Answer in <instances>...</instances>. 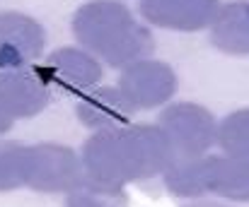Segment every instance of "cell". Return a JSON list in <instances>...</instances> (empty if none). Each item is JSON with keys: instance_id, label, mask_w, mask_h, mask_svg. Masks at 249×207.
Here are the masks:
<instances>
[{"instance_id": "13", "label": "cell", "mask_w": 249, "mask_h": 207, "mask_svg": "<svg viewBox=\"0 0 249 207\" xmlns=\"http://www.w3.org/2000/svg\"><path fill=\"white\" fill-rule=\"evenodd\" d=\"M208 171H211V157L177 159L167 166L165 186L179 198L198 200L208 195Z\"/></svg>"}, {"instance_id": "15", "label": "cell", "mask_w": 249, "mask_h": 207, "mask_svg": "<svg viewBox=\"0 0 249 207\" xmlns=\"http://www.w3.org/2000/svg\"><path fill=\"white\" fill-rule=\"evenodd\" d=\"M66 207H128L124 188H107L83 181L75 191L68 193Z\"/></svg>"}, {"instance_id": "4", "label": "cell", "mask_w": 249, "mask_h": 207, "mask_svg": "<svg viewBox=\"0 0 249 207\" xmlns=\"http://www.w3.org/2000/svg\"><path fill=\"white\" fill-rule=\"evenodd\" d=\"M85 181L80 157L58 142H39L27 147L24 186L39 193H71Z\"/></svg>"}, {"instance_id": "12", "label": "cell", "mask_w": 249, "mask_h": 207, "mask_svg": "<svg viewBox=\"0 0 249 207\" xmlns=\"http://www.w3.org/2000/svg\"><path fill=\"white\" fill-rule=\"evenodd\" d=\"M208 193L223 200L249 203V159L211 157Z\"/></svg>"}, {"instance_id": "3", "label": "cell", "mask_w": 249, "mask_h": 207, "mask_svg": "<svg viewBox=\"0 0 249 207\" xmlns=\"http://www.w3.org/2000/svg\"><path fill=\"white\" fill-rule=\"evenodd\" d=\"M158 128L165 133L174 161L203 157L218 135V121L213 113L194 101L165 106V111L158 116Z\"/></svg>"}, {"instance_id": "16", "label": "cell", "mask_w": 249, "mask_h": 207, "mask_svg": "<svg viewBox=\"0 0 249 207\" xmlns=\"http://www.w3.org/2000/svg\"><path fill=\"white\" fill-rule=\"evenodd\" d=\"M24 157L27 144L0 140V193L24 186Z\"/></svg>"}, {"instance_id": "14", "label": "cell", "mask_w": 249, "mask_h": 207, "mask_svg": "<svg viewBox=\"0 0 249 207\" xmlns=\"http://www.w3.org/2000/svg\"><path fill=\"white\" fill-rule=\"evenodd\" d=\"M215 142L223 147L228 157L249 159V109L232 111L218 123Z\"/></svg>"}, {"instance_id": "2", "label": "cell", "mask_w": 249, "mask_h": 207, "mask_svg": "<svg viewBox=\"0 0 249 207\" xmlns=\"http://www.w3.org/2000/svg\"><path fill=\"white\" fill-rule=\"evenodd\" d=\"M73 34L87 53L111 68H126L153 53L155 39L119 0L85 2L73 17Z\"/></svg>"}, {"instance_id": "9", "label": "cell", "mask_w": 249, "mask_h": 207, "mask_svg": "<svg viewBox=\"0 0 249 207\" xmlns=\"http://www.w3.org/2000/svg\"><path fill=\"white\" fill-rule=\"evenodd\" d=\"M220 0H141L138 10L153 27L172 32H198L211 24Z\"/></svg>"}, {"instance_id": "8", "label": "cell", "mask_w": 249, "mask_h": 207, "mask_svg": "<svg viewBox=\"0 0 249 207\" xmlns=\"http://www.w3.org/2000/svg\"><path fill=\"white\" fill-rule=\"evenodd\" d=\"M46 46L44 27L24 12H0V70L34 65Z\"/></svg>"}, {"instance_id": "5", "label": "cell", "mask_w": 249, "mask_h": 207, "mask_svg": "<svg viewBox=\"0 0 249 207\" xmlns=\"http://www.w3.org/2000/svg\"><path fill=\"white\" fill-rule=\"evenodd\" d=\"M119 89L136 111L165 106L177 92V75L162 61L143 58L124 68L119 77Z\"/></svg>"}, {"instance_id": "7", "label": "cell", "mask_w": 249, "mask_h": 207, "mask_svg": "<svg viewBox=\"0 0 249 207\" xmlns=\"http://www.w3.org/2000/svg\"><path fill=\"white\" fill-rule=\"evenodd\" d=\"M0 101L12 118H32L41 113L53 101L41 65L0 70Z\"/></svg>"}, {"instance_id": "6", "label": "cell", "mask_w": 249, "mask_h": 207, "mask_svg": "<svg viewBox=\"0 0 249 207\" xmlns=\"http://www.w3.org/2000/svg\"><path fill=\"white\" fill-rule=\"evenodd\" d=\"M44 77L56 94L68 96V94H87L89 89L99 87L102 82V63L87 53L85 48L75 46H63L49 56V61L41 65Z\"/></svg>"}, {"instance_id": "18", "label": "cell", "mask_w": 249, "mask_h": 207, "mask_svg": "<svg viewBox=\"0 0 249 207\" xmlns=\"http://www.w3.org/2000/svg\"><path fill=\"white\" fill-rule=\"evenodd\" d=\"M186 207H230V205H223V203H213V200H194V203H189Z\"/></svg>"}, {"instance_id": "11", "label": "cell", "mask_w": 249, "mask_h": 207, "mask_svg": "<svg viewBox=\"0 0 249 207\" xmlns=\"http://www.w3.org/2000/svg\"><path fill=\"white\" fill-rule=\"evenodd\" d=\"M211 41L230 56H249V0H232L218 7L211 19Z\"/></svg>"}, {"instance_id": "17", "label": "cell", "mask_w": 249, "mask_h": 207, "mask_svg": "<svg viewBox=\"0 0 249 207\" xmlns=\"http://www.w3.org/2000/svg\"><path fill=\"white\" fill-rule=\"evenodd\" d=\"M12 126H15V118L7 113V109H5V106H2V101H0V135H5Z\"/></svg>"}, {"instance_id": "1", "label": "cell", "mask_w": 249, "mask_h": 207, "mask_svg": "<svg viewBox=\"0 0 249 207\" xmlns=\"http://www.w3.org/2000/svg\"><path fill=\"white\" fill-rule=\"evenodd\" d=\"M80 161L85 181L107 188H124L131 181L165 174L174 161V154L158 123H126L97 130L85 140Z\"/></svg>"}, {"instance_id": "10", "label": "cell", "mask_w": 249, "mask_h": 207, "mask_svg": "<svg viewBox=\"0 0 249 207\" xmlns=\"http://www.w3.org/2000/svg\"><path fill=\"white\" fill-rule=\"evenodd\" d=\"M136 109L128 104V99L121 94L119 87H94L87 94H83L78 104V118L85 128L107 130L119 128L131 121V113Z\"/></svg>"}]
</instances>
